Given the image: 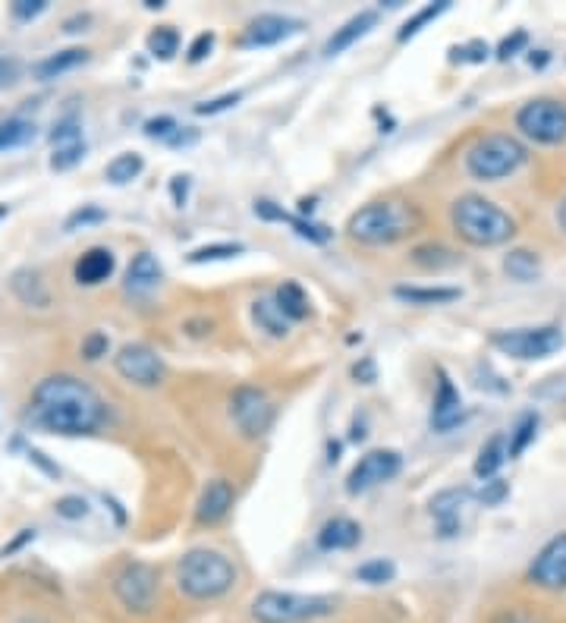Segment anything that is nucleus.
Masks as SVG:
<instances>
[{
    "label": "nucleus",
    "instance_id": "nucleus-9",
    "mask_svg": "<svg viewBox=\"0 0 566 623\" xmlns=\"http://www.w3.org/2000/svg\"><path fill=\"white\" fill-rule=\"evenodd\" d=\"M230 416L246 438H261L274 422V403L258 388H236L230 397Z\"/></svg>",
    "mask_w": 566,
    "mask_h": 623
},
{
    "label": "nucleus",
    "instance_id": "nucleus-5",
    "mask_svg": "<svg viewBox=\"0 0 566 623\" xmlns=\"http://www.w3.org/2000/svg\"><path fill=\"white\" fill-rule=\"evenodd\" d=\"M337 611L331 595H302V592H261L252 601V617L258 623H306Z\"/></svg>",
    "mask_w": 566,
    "mask_h": 623
},
{
    "label": "nucleus",
    "instance_id": "nucleus-30",
    "mask_svg": "<svg viewBox=\"0 0 566 623\" xmlns=\"http://www.w3.org/2000/svg\"><path fill=\"white\" fill-rule=\"evenodd\" d=\"M504 268H507V274L513 277V281L529 284V281H535V277H538L541 262H538V255L529 252V249H513L504 259Z\"/></svg>",
    "mask_w": 566,
    "mask_h": 623
},
{
    "label": "nucleus",
    "instance_id": "nucleus-2",
    "mask_svg": "<svg viewBox=\"0 0 566 623\" xmlns=\"http://www.w3.org/2000/svg\"><path fill=\"white\" fill-rule=\"evenodd\" d=\"M450 221H453L456 233L472 246H500V243L513 240V233H516V221L510 218V214L482 196L456 199L453 211H450Z\"/></svg>",
    "mask_w": 566,
    "mask_h": 623
},
{
    "label": "nucleus",
    "instance_id": "nucleus-50",
    "mask_svg": "<svg viewBox=\"0 0 566 623\" xmlns=\"http://www.w3.org/2000/svg\"><path fill=\"white\" fill-rule=\"evenodd\" d=\"M35 539V529H23V532H19L16 535V539L4 548V551H0V557H7V554H13V551H19V548H23L26 542H32Z\"/></svg>",
    "mask_w": 566,
    "mask_h": 623
},
{
    "label": "nucleus",
    "instance_id": "nucleus-22",
    "mask_svg": "<svg viewBox=\"0 0 566 623\" xmlns=\"http://www.w3.org/2000/svg\"><path fill=\"white\" fill-rule=\"evenodd\" d=\"M359 539H362L359 523L346 520V517L328 520V523L321 526V532H318V545H321L324 551H346V548L359 545Z\"/></svg>",
    "mask_w": 566,
    "mask_h": 623
},
{
    "label": "nucleus",
    "instance_id": "nucleus-48",
    "mask_svg": "<svg viewBox=\"0 0 566 623\" xmlns=\"http://www.w3.org/2000/svg\"><path fill=\"white\" fill-rule=\"evenodd\" d=\"M526 41H529V38H526V32H516L513 38H507V41H504V45H500L497 57H504V60H507V57H513V54H516V51H519L522 45H526Z\"/></svg>",
    "mask_w": 566,
    "mask_h": 623
},
{
    "label": "nucleus",
    "instance_id": "nucleus-36",
    "mask_svg": "<svg viewBox=\"0 0 566 623\" xmlns=\"http://www.w3.org/2000/svg\"><path fill=\"white\" fill-rule=\"evenodd\" d=\"M394 576H397V567L390 561H384V557H378V561H368V564H362L356 570V579H362V583H368V586H384Z\"/></svg>",
    "mask_w": 566,
    "mask_h": 623
},
{
    "label": "nucleus",
    "instance_id": "nucleus-45",
    "mask_svg": "<svg viewBox=\"0 0 566 623\" xmlns=\"http://www.w3.org/2000/svg\"><path fill=\"white\" fill-rule=\"evenodd\" d=\"M211 51H214V35H211V32H202V35L195 38L192 45H189V63H199V60H205Z\"/></svg>",
    "mask_w": 566,
    "mask_h": 623
},
{
    "label": "nucleus",
    "instance_id": "nucleus-33",
    "mask_svg": "<svg viewBox=\"0 0 566 623\" xmlns=\"http://www.w3.org/2000/svg\"><path fill=\"white\" fill-rule=\"evenodd\" d=\"M142 167H145V161L136 152L117 155L111 164H107V180H111L114 186H126V183H133L142 174Z\"/></svg>",
    "mask_w": 566,
    "mask_h": 623
},
{
    "label": "nucleus",
    "instance_id": "nucleus-54",
    "mask_svg": "<svg viewBox=\"0 0 566 623\" xmlns=\"http://www.w3.org/2000/svg\"><path fill=\"white\" fill-rule=\"evenodd\" d=\"M7 218V205H0V221H4Z\"/></svg>",
    "mask_w": 566,
    "mask_h": 623
},
{
    "label": "nucleus",
    "instance_id": "nucleus-41",
    "mask_svg": "<svg viewBox=\"0 0 566 623\" xmlns=\"http://www.w3.org/2000/svg\"><path fill=\"white\" fill-rule=\"evenodd\" d=\"M239 101H243V92H227L221 98H211V101L195 104V114H199V117H214V114L227 111V107H236Z\"/></svg>",
    "mask_w": 566,
    "mask_h": 623
},
{
    "label": "nucleus",
    "instance_id": "nucleus-40",
    "mask_svg": "<svg viewBox=\"0 0 566 623\" xmlns=\"http://www.w3.org/2000/svg\"><path fill=\"white\" fill-rule=\"evenodd\" d=\"M54 510H57V517H63V520H85L89 517V501L79 498V494H67V498H60L54 504Z\"/></svg>",
    "mask_w": 566,
    "mask_h": 623
},
{
    "label": "nucleus",
    "instance_id": "nucleus-29",
    "mask_svg": "<svg viewBox=\"0 0 566 623\" xmlns=\"http://www.w3.org/2000/svg\"><path fill=\"white\" fill-rule=\"evenodd\" d=\"M277 306H280V312L287 315L290 321H302L309 315V296H306V290H302L296 281H287L280 290H277Z\"/></svg>",
    "mask_w": 566,
    "mask_h": 623
},
{
    "label": "nucleus",
    "instance_id": "nucleus-10",
    "mask_svg": "<svg viewBox=\"0 0 566 623\" xmlns=\"http://www.w3.org/2000/svg\"><path fill=\"white\" fill-rule=\"evenodd\" d=\"M114 592L123 601V608L136 614H148L158 601V573L139 561L126 564L114 579Z\"/></svg>",
    "mask_w": 566,
    "mask_h": 623
},
{
    "label": "nucleus",
    "instance_id": "nucleus-13",
    "mask_svg": "<svg viewBox=\"0 0 566 623\" xmlns=\"http://www.w3.org/2000/svg\"><path fill=\"white\" fill-rule=\"evenodd\" d=\"M529 579L535 586L548 589V592H560L566 589V532L551 539L538 551V557L529 567Z\"/></svg>",
    "mask_w": 566,
    "mask_h": 623
},
{
    "label": "nucleus",
    "instance_id": "nucleus-44",
    "mask_svg": "<svg viewBox=\"0 0 566 623\" xmlns=\"http://www.w3.org/2000/svg\"><path fill=\"white\" fill-rule=\"evenodd\" d=\"M19 73H23V67H19V60L13 57H0V89H10V85L19 82Z\"/></svg>",
    "mask_w": 566,
    "mask_h": 623
},
{
    "label": "nucleus",
    "instance_id": "nucleus-6",
    "mask_svg": "<svg viewBox=\"0 0 566 623\" xmlns=\"http://www.w3.org/2000/svg\"><path fill=\"white\" fill-rule=\"evenodd\" d=\"M412 227V214L397 205V202H375L365 205L362 211H356L350 218V236L365 246H387L406 236V230Z\"/></svg>",
    "mask_w": 566,
    "mask_h": 623
},
{
    "label": "nucleus",
    "instance_id": "nucleus-42",
    "mask_svg": "<svg viewBox=\"0 0 566 623\" xmlns=\"http://www.w3.org/2000/svg\"><path fill=\"white\" fill-rule=\"evenodd\" d=\"M510 494V485L500 482V479H485V485L478 488V501H482L485 507H497L500 501H504Z\"/></svg>",
    "mask_w": 566,
    "mask_h": 623
},
{
    "label": "nucleus",
    "instance_id": "nucleus-11",
    "mask_svg": "<svg viewBox=\"0 0 566 623\" xmlns=\"http://www.w3.org/2000/svg\"><path fill=\"white\" fill-rule=\"evenodd\" d=\"M114 365L129 384H139V388H158L164 381V362L145 343H126V347H120Z\"/></svg>",
    "mask_w": 566,
    "mask_h": 623
},
{
    "label": "nucleus",
    "instance_id": "nucleus-12",
    "mask_svg": "<svg viewBox=\"0 0 566 623\" xmlns=\"http://www.w3.org/2000/svg\"><path fill=\"white\" fill-rule=\"evenodd\" d=\"M403 460L397 450H368V454L353 466L350 479H346V491L365 494L381 482H390L400 472Z\"/></svg>",
    "mask_w": 566,
    "mask_h": 623
},
{
    "label": "nucleus",
    "instance_id": "nucleus-46",
    "mask_svg": "<svg viewBox=\"0 0 566 623\" xmlns=\"http://www.w3.org/2000/svg\"><path fill=\"white\" fill-rule=\"evenodd\" d=\"M104 353H107V337H104V334L95 331V334H89V337L82 340V356H85V359H92V362H95V359H101Z\"/></svg>",
    "mask_w": 566,
    "mask_h": 623
},
{
    "label": "nucleus",
    "instance_id": "nucleus-35",
    "mask_svg": "<svg viewBox=\"0 0 566 623\" xmlns=\"http://www.w3.org/2000/svg\"><path fill=\"white\" fill-rule=\"evenodd\" d=\"M447 7H450V0H438V4H428L425 10H419L416 16H412V19H409V23H406V26L400 29V35H397V38H400V41H409V38H416V35L422 32V26H428V23H431V19H438V16H441V13L447 10Z\"/></svg>",
    "mask_w": 566,
    "mask_h": 623
},
{
    "label": "nucleus",
    "instance_id": "nucleus-43",
    "mask_svg": "<svg viewBox=\"0 0 566 623\" xmlns=\"http://www.w3.org/2000/svg\"><path fill=\"white\" fill-rule=\"evenodd\" d=\"M45 10H48V0H16L13 19H19V23H32V19H38Z\"/></svg>",
    "mask_w": 566,
    "mask_h": 623
},
{
    "label": "nucleus",
    "instance_id": "nucleus-1",
    "mask_svg": "<svg viewBox=\"0 0 566 623\" xmlns=\"http://www.w3.org/2000/svg\"><path fill=\"white\" fill-rule=\"evenodd\" d=\"M32 422L54 435H89L104 422V400L73 375H51L32 394Z\"/></svg>",
    "mask_w": 566,
    "mask_h": 623
},
{
    "label": "nucleus",
    "instance_id": "nucleus-26",
    "mask_svg": "<svg viewBox=\"0 0 566 623\" xmlns=\"http://www.w3.org/2000/svg\"><path fill=\"white\" fill-rule=\"evenodd\" d=\"M510 457V447H507V435H494L482 450H478V460H475V476L478 479H494L497 469L507 463Z\"/></svg>",
    "mask_w": 566,
    "mask_h": 623
},
{
    "label": "nucleus",
    "instance_id": "nucleus-38",
    "mask_svg": "<svg viewBox=\"0 0 566 623\" xmlns=\"http://www.w3.org/2000/svg\"><path fill=\"white\" fill-rule=\"evenodd\" d=\"M85 158V142H70V145H57L51 155V170H70Z\"/></svg>",
    "mask_w": 566,
    "mask_h": 623
},
{
    "label": "nucleus",
    "instance_id": "nucleus-53",
    "mask_svg": "<svg viewBox=\"0 0 566 623\" xmlns=\"http://www.w3.org/2000/svg\"><path fill=\"white\" fill-rule=\"evenodd\" d=\"M557 224H560V227L566 230V199H563V205L557 208Z\"/></svg>",
    "mask_w": 566,
    "mask_h": 623
},
{
    "label": "nucleus",
    "instance_id": "nucleus-51",
    "mask_svg": "<svg viewBox=\"0 0 566 623\" xmlns=\"http://www.w3.org/2000/svg\"><path fill=\"white\" fill-rule=\"evenodd\" d=\"M29 460H32V463H38L41 469L48 472V476H54V479L60 476V469H57V466H51V463L45 460V454H41V450H29Z\"/></svg>",
    "mask_w": 566,
    "mask_h": 623
},
{
    "label": "nucleus",
    "instance_id": "nucleus-18",
    "mask_svg": "<svg viewBox=\"0 0 566 623\" xmlns=\"http://www.w3.org/2000/svg\"><path fill=\"white\" fill-rule=\"evenodd\" d=\"M114 268H117L114 252H111V249H104V246H95V249H89V252H85L82 259L76 262L73 274H76V281H79L82 287H98V284H104L107 277L114 274Z\"/></svg>",
    "mask_w": 566,
    "mask_h": 623
},
{
    "label": "nucleus",
    "instance_id": "nucleus-7",
    "mask_svg": "<svg viewBox=\"0 0 566 623\" xmlns=\"http://www.w3.org/2000/svg\"><path fill=\"white\" fill-rule=\"evenodd\" d=\"M516 126L522 136L538 145H560L566 142V104L554 98H535L519 107Z\"/></svg>",
    "mask_w": 566,
    "mask_h": 623
},
{
    "label": "nucleus",
    "instance_id": "nucleus-47",
    "mask_svg": "<svg viewBox=\"0 0 566 623\" xmlns=\"http://www.w3.org/2000/svg\"><path fill=\"white\" fill-rule=\"evenodd\" d=\"M453 54H456L453 60H472V63H478V60H485V57H488V45H485V41H472V45L456 48Z\"/></svg>",
    "mask_w": 566,
    "mask_h": 623
},
{
    "label": "nucleus",
    "instance_id": "nucleus-24",
    "mask_svg": "<svg viewBox=\"0 0 566 623\" xmlns=\"http://www.w3.org/2000/svg\"><path fill=\"white\" fill-rule=\"evenodd\" d=\"M13 293H16L19 303L35 306V309H45L51 303V293H48L45 281H41V274L32 271V268H23V271L13 274Z\"/></svg>",
    "mask_w": 566,
    "mask_h": 623
},
{
    "label": "nucleus",
    "instance_id": "nucleus-52",
    "mask_svg": "<svg viewBox=\"0 0 566 623\" xmlns=\"http://www.w3.org/2000/svg\"><path fill=\"white\" fill-rule=\"evenodd\" d=\"M353 375H356V378H365L362 384H372V381H375V369H372V362H362V365H356Z\"/></svg>",
    "mask_w": 566,
    "mask_h": 623
},
{
    "label": "nucleus",
    "instance_id": "nucleus-23",
    "mask_svg": "<svg viewBox=\"0 0 566 623\" xmlns=\"http://www.w3.org/2000/svg\"><path fill=\"white\" fill-rule=\"evenodd\" d=\"M85 60H89V51H85V48L57 51V54L45 57L41 63H35V67H32V76H35L38 82H51V79H57V76H63V73H70V70L82 67Z\"/></svg>",
    "mask_w": 566,
    "mask_h": 623
},
{
    "label": "nucleus",
    "instance_id": "nucleus-19",
    "mask_svg": "<svg viewBox=\"0 0 566 623\" xmlns=\"http://www.w3.org/2000/svg\"><path fill=\"white\" fill-rule=\"evenodd\" d=\"M255 214L258 218H265V221H283V224H290L302 240H309V243H328L331 240V230L328 227H321V224H312L306 218H293V214H287L283 208H277L274 202L268 199H258L255 202Z\"/></svg>",
    "mask_w": 566,
    "mask_h": 623
},
{
    "label": "nucleus",
    "instance_id": "nucleus-21",
    "mask_svg": "<svg viewBox=\"0 0 566 623\" xmlns=\"http://www.w3.org/2000/svg\"><path fill=\"white\" fill-rule=\"evenodd\" d=\"M161 277H164V271H161L155 255H151V252H139L136 259H133V265H129V271H126V290L136 293V296L151 293V290L161 284Z\"/></svg>",
    "mask_w": 566,
    "mask_h": 623
},
{
    "label": "nucleus",
    "instance_id": "nucleus-17",
    "mask_svg": "<svg viewBox=\"0 0 566 623\" xmlns=\"http://www.w3.org/2000/svg\"><path fill=\"white\" fill-rule=\"evenodd\" d=\"M463 419V397L453 388V381L447 372H438V397H434V413H431V425L438 432H450L453 425H460Z\"/></svg>",
    "mask_w": 566,
    "mask_h": 623
},
{
    "label": "nucleus",
    "instance_id": "nucleus-27",
    "mask_svg": "<svg viewBox=\"0 0 566 623\" xmlns=\"http://www.w3.org/2000/svg\"><path fill=\"white\" fill-rule=\"evenodd\" d=\"M394 296L409 306H444V303H453V299H460V290H453V287H397Z\"/></svg>",
    "mask_w": 566,
    "mask_h": 623
},
{
    "label": "nucleus",
    "instance_id": "nucleus-28",
    "mask_svg": "<svg viewBox=\"0 0 566 623\" xmlns=\"http://www.w3.org/2000/svg\"><path fill=\"white\" fill-rule=\"evenodd\" d=\"M252 315L258 321L261 331H268L271 337H287L290 334V318L280 312L277 299H258L252 306Z\"/></svg>",
    "mask_w": 566,
    "mask_h": 623
},
{
    "label": "nucleus",
    "instance_id": "nucleus-25",
    "mask_svg": "<svg viewBox=\"0 0 566 623\" xmlns=\"http://www.w3.org/2000/svg\"><path fill=\"white\" fill-rule=\"evenodd\" d=\"M145 136L148 139H158V142H167L173 148H183V145H192L195 139H199V133L195 130H186V126H180L173 117H155L145 123Z\"/></svg>",
    "mask_w": 566,
    "mask_h": 623
},
{
    "label": "nucleus",
    "instance_id": "nucleus-4",
    "mask_svg": "<svg viewBox=\"0 0 566 623\" xmlns=\"http://www.w3.org/2000/svg\"><path fill=\"white\" fill-rule=\"evenodd\" d=\"M529 161V152L526 145H522L516 136H507V133H494V136H485L478 139L469 155H466V170L475 177V180H485V183H494V180H504L510 174Z\"/></svg>",
    "mask_w": 566,
    "mask_h": 623
},
{
    "label": "nucleus",
    "instance_id": "nucleus-14",
    "mask_svg": "<svg viewBox=\"0 0 566 623\" xmlns=\"http://www.w3.org/2000/svg\"><path fill=\"white\" fill-rule=\"evenodd\" d=\"M469 501H472V491H466V488H447L431 501V517H434V523H438L444 539H450V535L463 529V513H466Z\"/></svg>",
    "mask_w": 566,
    "mask_h": 623
},
{
    "label": "nucleus",
    "instance_id": "nucleus-15",
    "mask_svg": "<svg viewBox=\"0 0 566 623\" xmlns=\"http://www.w3.org/2000/svg\"><path fill=\"white\" fill-rule=\"evenodd\" d=\"M299 19H290V16H277V13H265L249 23L246 29V45L249 48H268V45H277V41L290 38L299 32Z\"/></svg>",
    "mask_w": 566,
    "mask_h": 623
},
{
    "label": "nucleus",
    "instance_id": "nucleus-16",
    "mask_svg": "<svg viewBox=\"0 0 566 623\" xmlns=\"http://www.w3.org/2000/svg\"><path fill=\"white\" fill-rule=\"evenodd\" d=\"M233 488H230V482H224V479H211L208 485H205V491H202V498H199V507H195V520H199L202 526H217L221 523L227 513H230V507H233Z\"/></svg>",
    "mask_w": 566,
    "mask_h": 623
},
{
    "label": "nucleus",
    "instance_id": "nucleus-32",
    "mask_svg": "<svg viewBox=\"0 0 566 623\" xmlns=\"http://www.w3.org/2000/svg\"><path fill=\"white\" fill-rule=\"evenodd\" d=\"M538 413H526V416H519V422H516V428L510 432V438H507V447H510V460L513 457H522L529 450V444L535 441V435H538Z\"/></svg>",
    "mask_w": 566,
    "mask_h": 623
},
{
    "label": "nucleus",
    "instance_id": "nucleus-49",
    "mask_svg": "<svg viewBox=\"0 0 566 623\" xmlns=\"http://www.w3.org/2000/svg\"><path fill=\"white\" fill-rule=\"evenodd\" d=\"M170 189H173V202L183 208L186 205V196H189V177H173Z\"/></svg>",
    "mask_w": 566,
    "mask_h": 623
},
{
    "label": "nucleus",
    "instance_id": "nucleus-31",
    "mask_svg": "<svg viewBox=\"0 0 566 623\" xmlns=\"http://www.w3.org/2000/svg\"><path fill=\"white\" fill-rule=\"evenodd\" d=\"M35 139V123L32 120H23V117H10L0 123V152H7V148H19Z\"/></svg>",
    "mask_w": 566,
    "mask_h": 623
},
{
    "label": "nucleus",
    "instance_id": "nucleus-34",
    "mask_svg": "<svg viewBox=\"0 0 566 623\" xmlns=\"http://www.w3.org/2000/svg\"><path fill=\"white\" fill-rule=\"evenodd\" d=\"M177 48H180V32L173 26H161L148 35V51L161 60H170L173 54H177Z\"/></svg>",
    "mask_w": 566,
    "mask_h": 623
},
{
    "label": "nucleus",
    "instance_id": "nucleus-20",
    "mask_svg": "<svg viewBox=\"0 0 566 623\" xmlns=\"http://www.w3.org/2000/svg\"><path fill=\"white\" fill-rule=\"evenodd\" d=\"M375 26H378V13H375V10H362L359 16H353L350 23H343V26L328 38V45H324V54H328V57L343 54L346 48H353L356 41L365 38Z\"/></svg>",
    "mask_w": 566,
    "mask_h": 623
},
{
    "label": "nucleus",
    "instance_id": "nucleus-37",
    "mask_svg": "<svg viewBox=\"0 0 566 623\" xmlns=\"http://www.w3.org/2000/svg\"><path fill=\"white\" fill-rule=\"evenodd\" d=\"M243 252L239 243H214V246H202L189 255L192 265H205V262H224V259H236V255Z\"/></svg>",
    "mask_w": 566,
    "mask_h": 623
},
{
    "label": "nucleus",
    "instance_id": "nucleus-8",
    "mask_svg": "<svg viewBox=\"0 0 566 623\" xmlns=\"http://www.w3.org/2000/svg\"><path fill=\"white\" fill-rule=\"evenodd\" d=\"M563 331L548 325V328H516V331H497L491 334V347L500 350L504 356H513V359H548L554 356L557 350H563Z\"/></svg>",
    "mask_w": 566,
    "mask_h": 623
},
{
    "label": "nucleus",
    "instance_id": "nucleus-39",
    "mask_svg": "<svg viewBox=\"0 0 566 623\" xmlns=\"http://www.w3.org/2000/svg\"><path fill=\"white\" fill-rule=\"evenodd\" d=\"M107 218V214L101 211V208H95V205H82V208H76L67 221H63V230L67 233H76L79 227H89V224H101Z\"/></svg>",
    "mask_w": 566,
    "mask_h": 623
},
{
    "label": "nucleus",
    "instance_id": "nucleus-3",
    "mask_svg": "<svg viewBox=\"0 0 566 623\" xmlns=\"http://www.w3.org/2000/svg\"><path fill=\"white\" fill-rule=\"evenodd\" d=\"M177 583H180V592H186L189 598L208 601V598H221L233 589L236 570L221 551L192 548L189 554H183Z\"/></svg>",
    "mask_w": 566,
    "mask_h": 623
}]
</instances>
